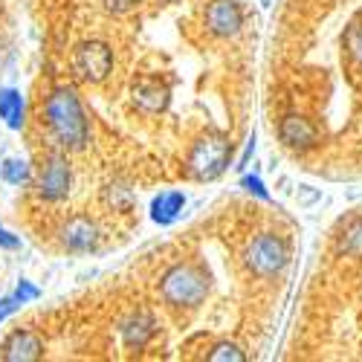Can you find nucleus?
Segmentation results:
<instances>
[{"label":"nucleus","instance_id":"obj_12","mask_svg":"<svg viewBox=\"0 0 362 362\" xmlns=\"http://www.w3.org/2000/svg\"><path fill=\"white\" fill-rule=\"evenodd\" d=\"M183 206H186L183 192H163V194H157L154 200H151V221L160 223V226H168L180 218Z\"/></svg>","mask_w":362,"mask_h":362},{"label":"nucleus","instance_id":"obj_15","mask_svg":"<svg viewBox=\"0 0 362 362\" xmlns=\"http://www.w3.org/2000/svg\"><path fill=\"white\" fill-rule=\"evenodd\" d=\"M0 174H4V180L12 186H23V183L33 180V171H29V165L23 160H6L4 168H0Z\"/></svg>","mask_w":362,"mask_h":362},{"label":"nucleus","instance_id":"obj_17","mask_svg":"<svg viewBox=\"0 0 362 362\" xmlns=\"http://www.w3.org/2000/svg\"><path fill=\"white\" fill-rule=\"evenodd\" d=\"M41 296V290L35 287V284H29L26 279H21V284H18V290H15V298L21 301V305H26V301H33V298H38Z\"/></svg>","mask_w":362,"mask_h":362},{"label":"nucleus","instance_id":"obj_13","mask_svg":"<svg viewBox=\"0 0 362 362\" xmlns=\"http://www.w3.org/2000/svg\"><path fill=\"white\" fill-rule=\"evenodd\" d=\"M134 105L145 113H160L168 107V87L157 81H142L134 87Z\"/></svg>","mask_w":362,"mask_h":362},{"label":"nucleus","instance_id":"obj_7","mask_svg":"<svg viewBox=\"0 0 362 362\" xmlns=\"http://www.w3.org/2000/svg\"><path fill=\"white\" fill-rule=\"evenodd\" d=\"M203 23H206V33L218 41L238 38L247 23L244 6H240L238 0H209L206 12H203Z\"/></svg>","mask_w":362,"mask_h":362},{"label":"nucleus","instance_id":"obj_20","mask_svg":"<svg viewBox=\"0 0 362 362\" xmlns=\"http://www.w3.org/2000/svg\"><path fill=\"white\" fill-rule=\"evenodd\" d=\"M160 4H177V0H160Z\"/></svg>","mask_w":362,"mask_h":362},{"label":"nucleus","instance_id":"obj_9","mask_svg":"<svg viewBox=\"0 0 362 362\" xmlns=\"http://www.w3.org/2000/svg\"><path fill=\"white\" fill-rule=\"evenodd\" d=\"M58 238H62V244L70 250V252H90L99 247V226L84 218V215H76L70 221L62 223V229H58Z\"/></svg>","mask_w":362,"mask_h":362},{"label":"nucleus","instance_id":"obj_5","mask_svg":"<svg viewBox=\"0 0 362 362\" xmlns=\"http://www.w3.org/2000/svg\"><path fill=\"white\" fill-rule=\"evenodd\" d=\"M232 165V139L223 131H206L189 151L186 174L197 183L218 180Z\"/></svg>","mask_w":362,"mask_h":362},{"label":"nucleus","instance_id":"obj_3","mask_svg":"<svg viewBox=\"0 0 362 362\" xmlns=\"http://www.w3.org/2000/svg\"><path fill=\"white\" fill-rule=\"evenodd\" d=\"M44 116H47V125H49L52 136L58 139L62 148H67V151L84 148V142H87V116H84V107H81L73 87H55L49 93V99H47Z\"/></svg>","mask_w":362,"mask_h":362},{"label":"nucleus","instance_id":"obj_4","mask_svg":"<svg viewBox=\"0 0 362 362\" xmlns=\"http://www.w3.org/2000/svg\"><path fill=\"white\" fill-rule=\"evenodd\" d=\"M209 290H212V279H209V273L197 264H174L160 279V296L174 310L200 308Z\"/></svg>","mask_w":362,"mask_h":362},{"label":"nucleus","instance_id":"obj_8","mask_svg":"<svg viewBox=\"0 0 362 362\" xmlns=\"http://www.w3.org/2000/svg\"><path fill=\"white\" fill-rule=\"evenodd\" d=\"M70 180H73V171H70V163L64 154H49L38 171V194L44 200H64L70 194Z\"/></svg>","mask_w":362,"mask_h":362},{"label":"nucleus","instance_id":"obj_1","mask_svg":"<svg viewBox=\"0 0 362 362\" xmlns=\"http://www.w3.org/2000/svg\"><path fill=\"white\" fill-rule=\"evenodd\" d=\"M296 49L287 107L273 119L293 160L325 180H362V0H296Z\"/></svg>","mask_w":362,"mask_h":362},{"label":"nucleus","instance_id":"obj_19","mask_svg":"<svg viewBox=\"0 0 362 362\" xmlns=\"http://www.w3.org/2000/svg\"><path fill=\"white\" fill-rule=\"evenodd\" d=\"M0 247H4V250H18L21 240H18V235H12L9 229L0 226Z\"/></svg>","mask_w":362,"mask_h":362},{"label":"nucleus","instance_id":"obj_14","mask_svg":"<svg viewBox=\"0 0 362 362\" xmlns=\"http://www.w3.org/2000/svg\"><path fill=\"white\" fill-rule=\"evenodd\" d=\"M0 119L12 131L23 128V96L12 87H0Z\"/></svg>","mask_w":362,"mask_h":362},{"label":"nucleus","instance_id":"obj_2","mask_svg":"<svg viewBox=\"0 0 362 362\" xmlns=\"http://www.w3.org/2000/svg\"><path fill=\"white\" fill-rule=\"evenodd\" d=\"M313 356L362 362V203L330 223L313 276Z\"/></svg>","mask_w":362,"mask_h":362},{"label":"nucleus","instance_id":"obj_6","mask_svg":"<svg viewBox=\"0 0 362 362\" xmlns=\"http://www.w3.org/2000/svg\"><path fill=\"white\" fill-rule=\"evenodd\" d=\"M113 70V52L105 41H81L73 49V73L87 81V84H99L110 76Z\"/></svg>","mask_w":362,"mask_h":362},{"label":"nucleus","instance_id":"obj_16","mask_svg":"<svg viewBox=\"0 0 362 362\" xmlns=\"http://www.w3.org/2000/svg\"><path fill=\"white\" fill-rule=\"evenodd\" d=\"M102 4H105V9L110 15H128L142 4V0H102Z\"/></svg>","mask_w":362,"mask_h":362},{"label":"nucleus","instance_id":"obj_10","mask_svg":"<svg viewBox=\"0 0 362 362\" xmlns=\"http://www.w3.org/2000/svg\"><path fill=\"white\" fill-rule=\"evenodd\" d=\"M44 356V342L33 330H15V334L0 348V359L6 362H33Z\"/></svg>","mask_w":362,"mask_h":362},{"label":"nucleus","instance_id":"obj_18","mask_svg":"<svg viewBox=\"0 0 362 362\" xmlns=\"http://www.w3.org/2000/svg\"><path fill=\"white\" fill-rule=\"evenodd\" d=\"M18 308H21V301L15 298V293H12V296H6V298H0V322H4L6 316H12Z\"/></svg>","mask_w":362,"mask_h":362},{"label":"nucleus","instance_id":"obj_11","mask_svg":"<svg viewBox=\"0 0 362 362\" xmlns=\"http://www.w3.org/2000/svg\"><path fill=\"white\" fill-rule=\"evenodd\" d=\"M119 334H122V342L131 348V351H142L151 339L157 334V322L151 313H131L122 327H119Z\"/></svg>","mask_w":362,"mask_h":362}]
</instances>
